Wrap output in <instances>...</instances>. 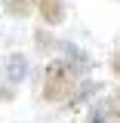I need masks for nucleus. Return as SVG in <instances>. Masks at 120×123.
Masks as SVG:
<instances>
[{"mask_svg":"<svg viewBox=\"0 0 120 123\" xmlns=\"http://www.w3.org/2000/svg\"><path fill=\"white\" fill-rule=\"evenodd\" d=\"M77 68L71 59H52L46 65V80H43V98L46 102H68L74 98V89H77Z\"/></svg>","mask_w":120,"mask_h":123,"instance_id":"obj_1","label":"nucleus"},{"mask_svg":"<svg viewBox=\"0 0 120 123\" xmlns=\"http://www.w3.org/2000/svg\"><path fill=\"white\" fill-rule=\"evenodd\" d=\"M3 77L9 80V83H22L25 77H28V59L22 55V52H13V55H6V62H3Z\"/></svg>","mask_w":120,"mask_h":123,"instance_id":"obj_2","label":"nucleus"},{"mask_svg":"<svg viewBox=\"0 0 120 123\" xmlns=\"http://www.w3.org/2000/svg\"><path fill=\"white\" fill-rule=\"evenodd\" d=\"M40 18L46 25H62L65 22V0H37Z\"/></svg>","mask_w":120,"mask_h":123,"instance_id":"obj_3","label":"nucleus"},{"mask_svg":"<svg viewBox=\"0 0 120 123\" xmlns=\"http://www.w3.org/2000/svg\"><path fill=\"white\" fill-rule=\"evenodd\" d=\"M34 3H37V0H6V9L13 15H28Z\"/></svg>","mask_w":120,"mask_h":123,"instance_id":"obj_4","label":"nucleus"},{"mask_svg":"<svg viewBox=\"0 0 120 123\" xmlns=\"http://www.w3.org/2000/svg\"><path fill=\"white\" fill-rule=\"evenodd\" d=\"M105 108L111 111V114H114V117H120V92H117V95H111V98H108V102H105Z\"/></svg>","mask_w":120,"mask_h":123,"instance_id":"obj_5","label":"nucleus"},{"mask_svg":"<svg viewBox=\"0 0 120 123\" xmlns=\"http://www.w3.org/2000/svg\"><path fill=\"white\" fill-rule=\"evenodd\" d=\"M111 71H114V74L120 77V52H117V55H114V59H111Z\"/></svg>","mask_w":120,"mask_h":123,"instance_id":"obj_6","label":"nucleus"},{"mask_svg":"<svg viewBox=\"0 0 120 123\" xmlns=\"http://www.w3.org/2000/svg\"><path fill=\"white\" fill-rule=\"evenodd\" d=\"M89 123H105V114H102V111H92V117H89Z\"/></svg>","mask_w":120,"mask_h":123,"instance_id":"obj_7","label":"nucleus"}]
</instances>
